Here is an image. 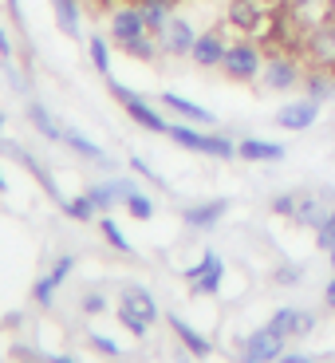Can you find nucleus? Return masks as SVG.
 Wrapping results in <instances>:
<instances>
[{"label": "nucleus", "mask_w": 335, "mask_h": 363, "mask_svg": "<svg viewBox=\"0 0 335 363\" xmlns=\"http://www.w3.org/2000/svg\"><path fill=\"white\" fill-rule=\"evenodd\" d=\"M52 363H75V359H72V355H59V359H52Z\"/></svg>", "instance_id": "79ce46f5"}, {"label": "nucleus", "mask_w": 335, "mask_h": 363, "mask_svg": "<svg viewBox=\"0 0 335 363\" xmlns=\"http://www.w3.org/2000/svg\"><path fill=\"white\" fill-rule=\"evenodd\" d=\"M261 67H264V55L256 40H233L221 60V72H225L229 83H256L261 79Z\"/></svg>", "instance_id": "7ed1b4c3"}, {"label": "nucleus", "mask_w": 335, "mask_h": 363, "mask_svg": "<svg viewBox=\"0 0 335 363\" xmlns=\"http://www.w3.org/2000/svg\"><path fill=\"white\" fill-rule=\"evenodd\" d=\"M127 213H130L135 221H150V218H154V201L146 198L142 190H135V194L127 198Z\"/></svg>", "instance_id": "bb28decb"}, {"label": "nucleus", "mask_w": 335, "mask_h": 363, "mask_svg": "<svg viewBox=\"0 0 335 363\" xmlns=\"http://www.w3.org/2000/svg\"><path fill=\"white\" fill-rule=\"evenodd\" d=\"M59 209H64L72 221H95V218H99V209H95V201H91L87 194H79V198H67Z\"/></svg>", "instance_id": "393cba45"}, {"label": "nucleus", "mask_w": 335, "mask_h": 363, "mask_svg": "<svg viewBox=\"0 0 335 363\" xmlns=\"http://www.w3.org/2000/svg\"><path fill=\"white\" fill-rule=\"evenodd\" d=\"M138 186L135 182H127V178H110V182H95V186H87V198L95 201V209H99V213H110V209L115 206H127V198L130 194H135Z\"/></svg>", "instance_id": "f8f14e48"}, {"label": "nucleus", "mask_w": 335, "mask_h": 363, "mask_svg": "<svg viewBox=\"0 0 335 363\" xmlns=\"http://www.w3.org/2000/svg\"><path fill=\"white\" fill-rule=\"evenodd\" d=\"M91 347H95V352H103V355H110V359H118V355H123V347H118L110 336H99V332H91Z\"/></svg>", "instance_id": "72a5a7b5"}, {"label": "nucleus", "mask_w": 335, "mask_h": 363, "mask_svg": "<svg viewBox=\"0 0 335 363\" xmlns=\"http://www.w3.org/2000/svg\"><path fill=\"white\" fill-rule=\"evenodd\" d=\"M158 44H162L166 55L186 60V55L193 52V44H198V32H193V24L186 16H170V20H166V28L158 32Z\"/></svg>", "instance_id": "9b49d317"}, {"label": "nucleus", "mask_w": 335, "mask_h": 363, "mask_svg": "<svg viewBox=\"0 0 335 363\" xmlns=\"http://www.w3.org/2000/svg\"><path fill=\"white\" fill-rule=\"evenodd\" d=\"M186 281H190L193 296H217L221 281H225V264H221L217 253H205L193 269H186Z\"/></svg>", "instance_id": "1a4fd4ad"}, {"label": "nucleus", "mask_w": 335, "mask_h": 363, "mask_svg": "<svg viewBox=\"0 0 335 363\" xmlns=\"http://www.w3.org/2000/svg\"><path fill=\"white\" fill-rule=\"evenodd\" d=\"M52 16H55V28H59L67 40H79L83 36V9H79V0H52Z\"/></svg>", "instance_id": "a211bd4d"}, {"label": "nucleus", "mask_w": 335, "mask_h": 363, "mask_svg": "<svg viewBox=\"0 0 335 363\" xmlns=\"http://www.w3.org/2000/svg\"><path fill=\"white\" fill-rule=\"evenodd\" d=\"M335 206V190L327 186V190H296V209H292V221L304 229H319L327 221V213H331Z\"/></svg>", "instance_id": "39448f33"}, {"label": "nucleus", "mask_w": 335, "mask_h": 363, "mask_svg": "<svg viewBox=\"0 0 335 363\" xmlns=\"http://www.w3.org/2000/svg\"><path fill=\"white\" fill-rule=\"evenodd\" d=\"M327 261H331V272H335V249H331V253H327Z\"/></svg>", "instance_id": "37998d69"}, {"label": "nucleus", "mask_w": 335, "mask_h": 363, "mask_svg": "<svg viewBox=\"0 0 335 363\" xmlns=\"http://www.w3.org/2000/svg\"><path fill=\"white\" fill-rule=\"evenodd\" d=\"M72 269H75V257H72V253L55 257V264H52V277H55V284H64L67 277H72Z\"/></svg>", "instance_id": "f704fd0d"}, {"label": "nucleus", "mask_w": 335, "mask_h": 363, "mask_svg": "<svg viewBox=\"0 0 335 363\" xmlns=\"http://www.w3.org/2000/svg\"><path fill=\"white\" fill-rule=\"evenodd\" d=\"M304 95H312L316 103H327V99H335V75L331 72H324V67H308L304 72Z\"/></svg>", "instance_id": "4be33fe9"}, {"label": "nucleus", "mask_w": 335, "mask_h": 363, "mask_svg": "<svg viewBox=\"0 0 335 363\" xmlns=\"http://www.w3.org/2000/svg\"><path fill=\"white\" fill-rule=\"evenodd\" d=\"M170 143L181 146V150H193V155H205V158H237V143L229 135H217V130H198V127H186V123H170Z\"/></svg>", "instance_id": "f03ea898"}, {"label": "nucleus", "mask_w": 335, "mask_h": 363, "mask_svg": "<svg viewBox=\"0 0 335 363\" xmlns=\"http://www.w3.org/2000/svg\"><path fill=\"white\" fill-rule=\"evenodd\" d=\"M107 87H110V95H115V103H118L123 111H127V115L135 118V123H138L142 130H150V135H166V130H170V123L162 118V111H158L154 103H146L142 95H138V91H130L127 83L107 79Z\"/></svg>", "instance_id": "20e7f679"}, {"label": "nucleus", "mask_w": 335, "mask_h": 363, "mask_svg": "<svg viewBox=\"0 0 335 363\" xmlns=\"http://www.w3.org/2000/svg\"><path fill=\"white\" fill-rule=\"evenodd\" d=\"M87 55H91V67H95L103 79H110V44H107V36H91L87 40Z\"/></svg>", "instance_id": "b1692460"}, {"label": "nucleus", "mask_w": 335, "mask_h": 363, "mask_svg": "<svg viewBox=\"0 0 335 363\" xmlns=\"http://www.w3.org/2000/svg\"><path fill=\"white\" fill-rule=\"evenodd\" d=\"M99 229H103V237H107V245H115L118 253H130V241H127V233L118 229V221H110V213H99Z\"/></svg>", "instance_id": "a878e982"}, {"label": "nucleus", "mask_w": 335, "mask_h": 363, "mask_svg": "<svg viewBox=\"0 0 335 363\" xmlns=\"http://www.w3.org/2000/svg\"><path fill=\"white\" fill-rule=\"evenodd\" d=\"M316 249L319 253H331L335 249V206H331V213H327V221L316 229Z\"/></svg>", "instance_id": "c756f323"}, {"label": "nucleus", "mask_w": 335, "mask_h": 363, "mask_svg": "<svg viewBox=\"0 0 335 363\" xmlns=\"http://www.w3.org/2000/svg\"><path fill=\"white\" fill-rule=\"evenodd\" d=\"M118 324L127 328V332H130V336H135V340H142L146 332H150V324H146L142 316H135V312H130V308H123V304H118Z\"/></svg>", "instance_id": "c85d7f7f"}, {"label": "nucleus", "mask_w": 335, "mask_h": 363, "mask_svg": "<svg viewBox=\"0 0 335 363\" xmlns=\"http://www.w3.org/2000/svg\"><path fill=\"white\" fill-rule=\"evenodd\" d=\"M324 304H327V308L335 312V277H331V281H327V289H324Z\"/></svg>", "instance_id": "58836bf2"}, {"label": "nucleus", "mask_w": 335, "mask_h": 363, "mask_svg": "<svg viewBox=\"0 0 335 363\" xmlns=\"http://www.w3.org/2000/svg\"><path fill=\"white\" fill-rule=\"evenodd\" d=\"M319 111H324V103H316L312 95H300V99L284 103V107L276 111V127L300 135V130H308V127H316V123H319Z\"/></svg>", "instance_id": "6e6552de"}, {"label": "nucleus", "mask_w": 335, "mask_h": 363, "mask_svg": "<svg viewBox=\"0 0 335 363\" xmlns=\"http://www.w3.org/2000/svg\"><path fill=\"white\" fill-rule=\"evenodd\" d=\"M130 170H135L138 178H146V182H154L158 190H166V178H162V174H158V170H154V166H150V162H146V158L130 155Z\"/></svg>", "instance_id": "2f4dec72"}, {"label": "nucleus", "mask_w": 335, "mask_h": 363, "mask_svg": "<svg viewBox=\"0 0 335 363\" xmlns=\"http://www.w3.org/2000/svg\"><path fill=\"white\" fill-rule=\"evenodd\" d=\"M288 352V340H280L276 332H272L268 324L256 328V332H249L245 340H241V363H276L280 355Z\"/></svg>", "instance_id": "423d86ee"}, {"label": "nucleus", "mask_w": 335, "mask_h": 363, "mask_svg": "<svg viewBox=\"0 0 335 363\" xmlns=\"http://www.w3.org/2000/svg\"><path fill=\"white\" fill-rule=\"evenodd\" d=\"M237 158L241 162H284L288 150L280 143H268V138H241L237 143Z\"/></svg>", "instance_id": "dca6fc26"}, {"label": "nucleus", "mask_w": 335, "mask_h": 363, "mask_svg": "<svg viewBox=\"0 0 335 363\" xmlns=\"http://www.w3.org/2000/svg\"><path fill=\"white\" fill-rule=\"evenodd\" d=\"M55 289H59V284H55V277H52V272H44V277H40V281L32 284V300H36L40 308H52Z\"/></svg>", "instance_id": "cd10ccee"}, {"label": "nucleus", "mask_w": 335, "mask_h": 363, "mask_svg": "<svg viewBox=\"0 0 335 363\" xmlns=\"http://www.w3.org/2000/svg\"><path fill=\"white\" fill-rule=\"evenodd\" d=\"M142 36H150V28H146L138 4H123V9L110 12V40H115L118 48L135 44V40H142Z\"/></svg>", "instance_id": "9d476101"}, {"label": "nucleus", "mask_w": 335, "mask_h": 363, "mask_svg": "<svg viewBox=\"0 0 335 363\" xmlns=\"http://www.w3.org/2000/svg\"><path fill=\"white\" fill-rule=\"evenodd\" d=\"M64 146H67V150H75L79 158H87V162H95V166H107V170L115 166L99 143H91V138L83 135V130H75V127H64Z\"/></svg>", "instance_id": "6ab92c4d"}, {"label": "nucleus", "mask_w": 335, "mask_h": 363, "mask_svg": "<svg viewBox=\"0 0 335 363\" xmlns=\"http://www.w3.org/2000/svg\"><path fill=\"white\" fill-rule=\"evenodd\" d=\"M83 312H87V316L107 312V296H103V292H87V296H83Z\"/></svg>", "instance_id": "c9c22d12"}, {"label": "nucleus", "mask_w": 335, "mask_h": 363, "mask_svg": "<svg viewBox=\"0 0 335 363\" xmlns=\"http://www.w3.org/2000/svg\"><path fill=\"white\" fill-rule=\"evenodd\" d=\"M138 9H142V20H146V28L150 32H162L166 28V20L174 16V0H138Z\"/></svg>", "instance_id": "5701e85b"}, {"label": "nucleus", "mask_w": 335, "mask_h": 363, "mask_svg": "<svg viewBox=\"0 0 335 363\" xmlns=\"http://www.w3.org/2000/svg\"><path fill=\"white\" fill-rule=\"evenodd\" d=\"M0 135H4V111H0Z\"/></svg>", "instance_id": "c03bdc74"}, {"label": "nucleus", "mask_w": 335, "mask_h": 363, "mask_svg": "<svg viewBox=\"0 0 335 363\" xmlns=\"http://www.w3.org/2000/svg\"><path fill=\"white\" fill-rule=\"evenodd\" d=\"M123 308H130L135 316H142L146 324H154L158 320V300L142 289V284H123V300H118Z\"/></svg>", "instance_id": "aec40b11"}, {"label": "nucleus", "mask_w": 335, "mask_h": 363, "mask_svg": "<svg viewBox=\"0 0 335 363\" xmlns=\"http://www.w3.org/2000/svg\"><path fill=\"white\" fill-rule=\"evenodd\" d=\"M292 209H296V190H284L272 198V213H280V218L292 221Z\"/></svg>", "instance_id": "473e14b6"}, {"label": "nucleus", "mask_w": 335, "mask_h": 363, "mask_svg": "<svg viewBox=\"0 0 335 363\" xmlns=\"http://www.w3.org/2000/svg\"><path fill=\"white\" fill-rule=\"evenodd\" d=\"M304 72H308L304 55L272 48V52L264 55L261 83H264V91H276V95H284V91H300V87H304Z\"/></svg>", "instance_id": "f257e3e1"}, {"label": "nucleus", "mask_w": 335, "mask_h": 363, "mask_svg": "<svg viewBox=\"0 0 335 363\" xmlns=\"http://www.w3.org/2000/svg\"><path fill=\"white\" fill-rule=\"evenodd\" d=\"M272 281H276V284H280V289H292V284H300V281H304V264H280V269H276V272H272Z\"/></svg>", "instance_id": "7c9ffc66"}, {"label": "nucleus", "mask_w": 335, "mask_h": 363, "mask_svg": "<svg viewBox=\"0 0 335 363\" xmlns=\"http://www.w3.org/2000/svg\"><path fill=\"white\" fill-rule=\"evenodd\" d=\"M166 324L174 328V336L181 340V347H186L190 355H198V359H209V355H213V344H209V340L201 336V332H198L193 324H186V320H181L178 312H170V316H166Z\"/></svg>", "instance_id": "f3484780"}, {"label": "nucleus", "mask_w": 335, "mask_h": 363, "mask_svg": "<svg viewBox=\"0 0 335 363\" xmlns=\"http://www.w3.org/2000/svg\"><path fill=\"white\" fill-rule=\"evenodd\" d=\"M28 123H32V127H36L40 135L47 138V143H64V123H59V118H55L40 99L28 103Z\"/></svg>", "instance_id": "412c9836"}, {"label": "nucleus", "mask_w": 335, "mask_h": 363, "mask_svg": "<svg viewBox=\"0 0 335 363\" xmlns=\"http://www.w3.org/2000/svg\"><path fill=\"white\" fill-rule=\"evenodd\" d=\"M8 190V178H4V170H0V194Z\"/></svg>", "instance_id": "a19ab883"}, {"label": "nucleus", "mask_w": 335, "mask_h": 363, "mask_svg": "<svg viewBox=\"0 0 335 363\" xmlns=\"http://www.w3.org/2000/svg\"><path fill=\"white\" fill-rule=\"evenodd\" d=\"M225 213H229V198H209V201H198V206L181 209V221L190 229H213Z\"/></svg>", "instance_id": "2eb2a0df"}, {"label": "nucleus", "mask_w": 335, "mask_h": 363, "mask_svg": "<svg viewBox=\"0 0 335 363\" xmlns=\"http://www.w3.org/2000/svg\"><path fill=\"white\" fill-rule=\"evenodd\" d=\"M0 60H12V44H8V32L0 28Z\"/></svg>", "instance_id": "4c0bfd02"}, {"label": "nucleus", "mask_w": 335, "mask_h": 363, "mask_svg": "<svg viewBox=\"0 0 335 363\" xmlns=\"http://www.w3.org/2000/svg\"><path fill=\"white\" fill-rule=\"evenodd\" d=\"M8 12H12V20H16V24H24V16H20V0H8Z\"/></svg>", "instance_id": "ea45409f"}, {"label": "nucleus", "mask_w": 335, "mask_h": 363, "mask_svg": "<svg viewBox=\"0 0 335 363\" xmlns=\"http://www.w3.org/2000/svg\"><path fill=\"white\" fill-rule=\"evenodd\" d=\"M225 52H229V40H225V32L221 28H209V32H198V44H193V52H190V60L198 67H221V60H225Z\"/></svg>", "instance_id": "ddd939ff"}, {"label": "nucleus", "mask_w": 335, "mask_h": 363, "mask_svg": "<svg viewBox=\"0 0 335 363\" xmlns=\"http://www.w3.org/2000/svg\"><path fill=\"white\" fill-rule=\"evenodd\" d=\"M158 103H162L166 111H174L178 118H186V123H201V127H217V115L209 107H201V103L186 99V95H178V91H162L158 95Z\"/></svg>", "instance_id": "4468645a"}, {"label": "nucleus", "mask_w": 335, "mask_h": 363, "mask_svg": "<svg viewBox=\"0 0 335 363\" xmlns=\"http://www.w3.org/2000/svg\"><path fill=\"white\" fill-rule=\"evenodd\" d=\"M319 320L312 316L308 308H276L268 316V328L276 332L280 340H288V344H300V340H308L312 332H316Z\"/></svg>", "instance_id": "0eeeda50"}, {"label": "nucleus", "mask_w": 335, "mask_h": 363, "mask_svg": "<svg viewBox=\"0 0 335 363\" xmlns=\"http://www.w3.org/2000/svg\"><path fill=\"white\" fill-rule=\"evenodd\" d=\"M276 363H319V359H316V355H308V352H284Z\"/></svg>", "instance_id": "e433bc0d"}]
</instances>
